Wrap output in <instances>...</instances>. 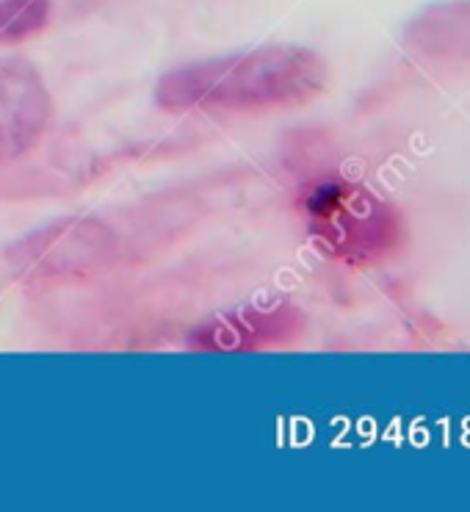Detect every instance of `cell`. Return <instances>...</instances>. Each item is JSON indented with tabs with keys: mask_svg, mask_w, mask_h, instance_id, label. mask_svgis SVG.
I'll return each mask as SVG.
<instances>
[{
	"mask_svg": "<svg viewBox=\"0 0 470 512\" xmlns=\"http://www.w3.org/2000/svg\"><path fill=\"white\" fill-rule=\"evenodd\" d=\"M50 92L23 59H0V158L31 150L50 122Z\"/></svg>",
	"mask_w": 470,
	"mask_h": 512,
	"instance_id": "obj_3",
	"label": "cell"
},
{
	"mask_svg": "<svg viewBox=\"0 0 470 512\" xmlns=\"http://www.w3.org/2000/svg\"><path fill=\"white\" fill-rule=\"evenodd\" d=\"M305 214L321 247H327L341 261H385L399 250L404 239L399 214L376 200L371 191L346 180L318 183L307 194Z\"/></svg>",
	"mask_w": 470,
	"mask_h": 512,
	"instance_id": "obj_2",
	"label": "cell"
},
{
	"mask_svg": "<svg viewBox=\"0 0 470 512\" xmlns=\"http://www.w3.org/2000/svg\"><path fill=\"white\" fill-rule=\"evenodd\" d=\"M327 89V64L299 45H269L166 72L155 100L166 111L299 108Z\"/></svg>",
	"mask_w": 470,
	"mask_h": 512,
	"instance_id": "obj_1",
	"label": "cell"
},
{
	"mask_svg": "<svg viewBox=\"0 0 470 512\" xmlns=\"http://www.w3.org/2000/svg\"><path fill=\"white\" fill-rule=\"evenodd\" d=\"M111 239L100 225H86V222H67L39 233L36 239L23 244V258L20 269L23 274H61L72 269L92 266L103 258Z\"/></svg>",
	"mask_w": 470,
	"mask_h": 512,
	"instance_id": "obj_5",
	"label": "cell"
},
{
	"mask_svg": "<svg viewBox=\"0 0 470 512\" xmlns=\"http://www.w3.org/2000/svg\"><path fill=\"white\" fill-rule=\"evenodd\" d=\"M302 330V316L291 305L241 308L216 316L191 335L194 349L208 352H252L291 341Z\"/></svg>",
	"mask_w": 470,
	"mask_h": 512,
	"instance_id": "obj_4",
	"label": "cell"
},
{
	"mask_svg": "<svg viewBox=\"0 0 470 512\" xmlns=\"http://www.w3.org/2000/svg\"><path fill=\"white\" fill-rule=\"evenodd\" d=\"M50 20V0H0V45L39 34Z\"/></svg>",
	"mask_w": 470,
	"mask_h": 512,
	"instance_id": "obj_6",
	"label": "cell"
}]
</instances>
